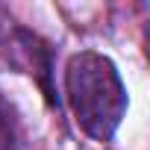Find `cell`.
<instances>
[{
	"instance_id": "6da1fadb",
	"label": "cell",
	"mask_w": 150,
	"mask_h": 150,
	"mask_svg": "<svg viewBox=\"0 0 150 150\" xmlns=\"http://www.w3.org/2000/svg\"><path fill=\"white\" fill-rule=\"evenodd\" d=\"M65 100L88 138L112 141L127 112V88L115 62L97 50L74 53L65 65Z\"/></svg>"
},
{
	"instance_id": "7a4b0ae2",
	"label": "cell",
	"mask_w": 150,
	"mask_h": 150,
	"mask_svg": "<svg viewBox=\"0 0 150 150\" xmlns=\"http://www.w3.org/2000/svg\"><path fill=\"white\" fill-rule=\"evenodd\" d=\"M15 138H18L15 112H12V106L3 97H0V150H12L15 147Z\"/></svg>"
}]
</instances>
